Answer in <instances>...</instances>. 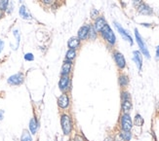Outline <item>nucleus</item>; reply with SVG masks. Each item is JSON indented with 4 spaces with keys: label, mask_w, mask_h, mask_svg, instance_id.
<instances>
[{
    "label": "nucleus",
    "mask_w": 159,
    "mask_h": 141,
    "mask_svg": "<svg viewBox=\"0 0 159 141\" xmlns=\"http://www.w3.org/2000/svg\"><path fill=\"white\" fill-rule=\"evenodd\" d=\"M101 34L102 36L104 37V39L106 40V42H109L110 45H114L115 42H116V38H115V35L113 33L112 29L109 27V24H106L101 31Z\"/></svg>",
    "instance_id": "f257e3e1"
},
{
    "label": "nucleus",
    "mask_w": 159,
    "mask_h": 141,
    "mask_svg": "<svg viewBox=\"0 0 159 141\" xmlns=\"http://www.w3.org/2000/svg\"><path fill=\"white\" fill-rule=\"evenodd\" d=\"M61 124H62V131H64V134L69 135L72 129V122L69 115H66V114L62 115L61 119Z\"/></svg>",
    "instance_id": "f03ea898"
},
{
    "label": "nucleus",
    "mask_w": 159,
    "mask_h": 141,
    "mask_svg": "<svg viewBox=\"0 0 159 141\" xmlns=\"http://www.w3.org/2000/svg\"><path fill=\"white\" fill-rule=\"evenodd\" d=\"M135 36H136V40H137V43L139 45V47H140V49H141V52L144 53V56H146V58H150V55H149V52H148V50H147V48L146 46V44L144 43V40H143V38L141 37V35H140V33H139L138 31V29L136 28L135 29Z\"/></svg>",
    "instance_id": "7ed1b4c3"
},
{
    "label": "nucleus",
    "mask_w": 159,
    "mask_h": 141,
    "mask_svg": "<svg viewBox=\"0 0 159 141\" xmlns=\"http://www.w3.org/2000/svg\"><path fill=\"white\" fill-rule=\"evenodd\" d=\"M121 128H122V131H131L133 128L131 117H130V115L127 114V113H124L121 117Z\"/></svg>",
    "instance_id": "20e7f679"
},
{
    "label": "nucleus",
    "mask_w": 159,
    "mask_h": 141,
    "mask_svg": "<svg viewBox=\"0 0 159 141\" xmlns=\"http://www.w3.org/2000/svg\"><path fill=\"white\" fill-rule=\"evenodd\" d=\"M24 80H25L24 74H22V73H17V74L10 76V77L8 78L7 82L11 86H20V85L24 83Z\"/></svg>",
    "instance_id": "39448f33"
},
{
    "label": "nucleus",
    "mask_w": 159,
    "mask_h": 141,
    "mask_svg": "<svg viewBox=\"0 0 159 141\" xmlns=\"http://www.w3.org/2000/svg\"><path fill=\"white\" fill-rule=\"evenodd\" d=\"M114 25H115V27H116V29L118 30V32L120 33V35L123 37V39H125V40H127L130 43V45H133V39H132V37H131V35L129 34L128 32L126 31V30L124 29L123 27L121 26L120 24H117V22H114Z\"/></svg>",
    "instance_id": "423d86ee"
},
{
    "label": "nucleus",
    "mask_w": 159,
    "mask_h": 141,
    "mask_svg": "<svg viewBox=\"0 0 159 141\" xmlns=\"http://www.w3.org/2000/svg\"><path fill=\"white\" fill-rule=\"evenodd\" d=\"M113 56H114V60H115L116 64H117V66L120 69H123L124 67L126 66V60H125L124 56L122 55L121 53H118V52L114 53Z\"/></svg>",
    "instance_id": "0eeeda50"
},
{
    "label": "nucleus",
    "mask_w": 159,
    "mask_h": 141,
    "mask_svg": "<svg viewBox=\"0 0 159 141\" xmlns=\"http://www.w3.org/2000/svg\"><path fill=\"white\" fill-rule=\"evenodd\" d=\"M69 84H70V79L69 77V75L62 76L61 80L59 82V87H60V89H61V91H62V92L67 91L69 87Z\"/></svg>",
    "instance_id": "6e6552de"
},
{
    "label": "nucleus",
    "mask_w": 159,
    "mask_h": 141,
    "mask_svg": "<svg viewBox=\"0 0 159 141\" xmlns=\"http://www.w3.org/2000/svg\"><path fill=\"white\" fill-rule=\"evenodd\" d=\"M58 105L62 109H66L69 105V97L67 94H62L58 99Z\"/></svg>",
    "instance_id": "1a4fd4ad"
},
{
    "label": "nucleus",
    "mask_w": 159,
    "mask_h": 141,
    "mask_svg": "<svg viewBox=\"0 0 159 141\" xmlns=\"http://www.w3.org/2000/svg\"><path fill=\"white\" fill-rule=\"evenodd\" d=\"M133 60L135 61V63L137 64L139 70L141 69V65H143V56H141V53L140 51H134L133 52Z\"/></svg>",
    "instance_id": "9d476101"
},
{
    "label": "nucleus",
    "mask_w": 159,
    "mask_h": 141,
    "mask_svg": "<svg viewBox=\"0 0 159 141\" xmlns=\"http://www.w3.org/2000/svg\"><path fill=\"white\" fill-rule=\"evenodd\" d=\"M107 24L106 22V19H104V18H103V17H99V18L96 19V22H95V29L97 32H101L102 29L106 26Z\"/></svg>",
    "instance_id": "9b49d317"
},
{
    "label": "nucleus",
    "mask_w": 159,
    "mask_h": 141,
    "mask_svg": "<svg viewBox=\"0 0 159 141\" xmlns=\"http://www.w3.org/2000/svg\"><path fill=\"white\" fill-rule=\"evenodd\" d=\"M19 14L24 19H32V17H31L30 13H29V11L27 9L25 5H22V6L20 7Z\"/></svg>",
    "instance_id": "f8f14e48"
},
{
    "label": "nucleus",
    "mask_w": 159,
    "mask_h": 141,
    "mask_svg": "<svg viewBox=\"0 0 159 141\" xmlns=\"http://www.w3.org/2000/svg\"><path fill=\"white\" fill-rule=\"evenodd\" d=\"M71 67H72V63L70 60H67V61H64V64H62V72L61 74L62 76L64 75H69L70 71H71Z\"/></svg>",
    "instance_id": "ddd939ff"
},
{
    "label": "nucleus",
    "mask_w": 159,
    "mask_h": 141,
    "mask_svg": "<svg viewBox=\"0 0 159 141\" xmlns=\"http://www.w3.org/2000/svg\"><path fill=\"white\" fill-rule=\"evenodd\" d=\"M88 35H89V26L88 25H84V26H82L80 29H79L78 31V38L80 39V40H85Z\"/></svg>",
    "instance_id": "4468645a"
},
{
    "label": "nucleus",
    "mask_w": 159,
    "mask_h": 141,
    "mask_svg": "<svg viewBox=\"0 0 159 141\" xmlns=\"http://www.w3.org/2000/svg\"><path fill=\"white\" fill-rule=\"evenodd\" d=\"M67 45H69V49H77V48L80 46V39L78 37H71L67 42Z\"/></svg>",
    "instance_id": "2eb2a0df"
},
{
    "label": "nucleus",
    "mask_w": 159,
    "mask_h": 141,
    "mask_svg": "<svg viewBox=\"0 0 159 141\" xmlns=\"http://www.w3.org/2000/svg\"><path fill=\"white\" fill-rule=\"evenodd\" d=\"M139 13L143 14V15H151L152 14V9L150 8L148 5L141 3L140 6H139Z\"/></svg>",
    "instance_id": "dca6fc26"
},
{
    "label": "nucleus",
    "mask_w": 159,
    "mask_h": 141,
    "mask_svg": "<svg viewBox=\"0 0 159 141\" xmlns=\"http://www.w3.org/2000/svg\"><path fill=\"white\" fill-rule=\"evenodd\" d=\"M38 129V122L35 118H32L29 122V131L31 132V134H35L37 132Z\"/></svg>",
    "instance_id": "f3484780"
},
{
    "label": "nucleus",
    "mask_w": 159,
    "mask_h": 141,
    "mask_svg": "<svg viewBox=\"0 0 159 141\" xmlns=\"http://www.w3.org/2000/svg\"><path fill=\"white\" fill-rule=\"evenodd\" d=\"M121 107H122V111H123L124 113L129 112L130 110L132 109V102H131V99H124V100H122Z\"/></svg>",
    "instance_id": "a211bd4d"
},
{
    "label": "nucleus",
    "mask_w": 159,
    "mask_h": 141,
    "mask_svg": "<svg viewBox=\"0 0 159 141\" xmlns=\"http://www.w3.org/2000/svg\"><path fill=\"white\" fill-rule=\"evenodd\" d=\"M118 81H119V85H120L121 87H126L127 85L129 84V78L128 76L126 75H120Z\"/></svg>",
    "instance_id": "6ab92c4d"
},
{
    "label": "nucleus",
    "mask_w": 159,
    "mask_h": 141,
    "mask_svg": "<svg viewBox=\"0 0 159 141\" xmlns=\"http://www.w3.org/2000/svg\"><path fill=\"white\" fill-rule=\"evenodd\" d=\"M120 136L124 141H130L132 138V133L128 131H122L120 132Z\"/></svg>",
    "instance_id": "aec40b11"
},
{
    "label": "nucleus",
    "mask_w": 159,
    "mask_h": 141,
    "mask_svg": "<svg viewBox=\"0 0 159 141\" xmlns=\"http://www.w3.org/2000/svg\"><path fill=\"white\" fill-rule=\"evenodd\" d=\"M21 141H32V138H31V135L29 133V131L25 129L22 133V137H21Z\"/></svg>",
    "instance_id": "412c9836"
},
{
    "label": "nucleus",
    "mask_w": 159,
    "mask_h": 141,
    "mask_svg": "<svg viewBox=\"0 0 159 141\" xmlns=\"http://www.w3.org/2000/svg\"><path fill=\"white\" fill-rule=\"evenodd\" d=\"M76 56V51L73 50V49H69V51L67 52V55H66V58L67 60H73Z\"/></svg>",
    "instance_id": "4be33fe9"
},
{
    "label": "nucleus",
    "mask_w": 159,
    "mask_h": 141,
    "mask_svg": "<svg viewBox=\"0 0 159 141\" xmlns=\"http://www.w3.org/2000/svg\"><path fill=\"white\" fill-rule=\"evenodd\" d=\"M134 123H135V125L137 126H143V124H144V119H143V117H141V115L137 114V115H136V117H135Z\"/></svg>",
    "instance_id": "5701e85b"
},
{
    "label": "nucleus",
    "mask_w": 159,
    "mask_h": 141,
    "mask_svg": "<svg viewBox=\"0 0 159 141\" xmlns=\"http://www.w3.org/2000/svg\"><path fill=\"white\" fill-rule=\"evenodd\" d=\"M13 34H14V36H15V38H16V47H15V50H17V49H18V48H19V45H20V39H21V37H20L19 30H18V29H14Z\"/></svg>",
    "instance_id": "b1692460"
},
{
    "label": "nucleus",
    "mask_w": 159,
    "mask_h": 141,
    "mask_svg": "<svg viewBox=\"0 0 159 141\" xmlns=\"http://www.w3.org/2000/svg\"><path fill=\"white\" fill-rule=\"evenodd\" d=\"M9 2L10 0H0V10L3 11V12L6 11L8 5H9Z\"/></svg>",
    "instance_id": "393cba45"
},
{
    "label": "nucleus",
    "mask_w": 159,
    "mask_h": 141,
    "mask_svg": "<svg viewBox=\"0 0 159 141\" xmlns=\"http://www.w3.org/2000/svg\"><path fill=\"white\" fill-rule=\"evenodd\" d=\"M89 38L91 40H93V39L96 38V36H97V31H96L95 27L94 26H89Z\"/></svg>",
    "instance_id": "a878e982"
},
{
    "label": "nucleus",
    "mask_w": 159,
    "mask_h": 141,
    "mask_svg": "<svg viewBox=\"0 0 159 141\" xmlns=\"http://www.w3.org/2000/svg\"><path fill=\"white\" fill-rule=\"evenodd\" d=\"M25 60L27 61H32L34 60V56H33V55L31 53H27L25 55Z\"/></svg>",
    "instance_id": "bb28decb"
},
{
    "label": "nucleus",
    "mask_w": 159,
    "mask_h": 141,
    "mask_svg": "<svg viewBox=\"0 0 159 141\" xmlns=\"http://www.w3.org/2000/svg\"><path fill=\"white\" fill-rule=\"evenodd\" d=\"M121 98H122V100H124V99H131V95H130L129 92H123L121 94Z\"/></svg>",
    "instance_id": "cd10ccee"
},
{
    "label": "nucleus",
    "mask_w": 159,
    "mask_h": 141,
    "mask_svg": "<svg viewBox=\"0 0 159 141\" xmlns=\"http://www.w3.org/2000/svg\"><path fill=\"white\" fill-rule=\"evenodd\" d=\"M13 8H14V4L12 3V2H9V5H8V7H7V10H6V12L8 14H11L13 12Z\"/></svg>",
    "instance_id": "c85d7f7f"
},
{
    "label": "nucleus",
    "mask_w": 159,
    "mask_h": 141,
    "mask_svg": "<svg viewBox=\"0 0 159 141\" xmlns=\"http://www.w3.org/2000/svg\"><path fill=\"white\" fill-rule=\"evenodd\" d=\"M98 16H99V11H97L96 9H93L92 11H91V18L96 19Z\"/></svg>",
    "instance_id": "c756f323"
},
{
    "label": "nucleus",
    "mask_w": 159,
    "mask_h": 141,
    "mask_svg": "<svg viewBox=\"0 0 159 141\" xmlns=\"http://www.w3.org/2000/svg\"><path fill=\"white\" fill-rule=\"evenodd\" d=\"M72 141H84V139H83V137L80 136V135L76 134L75 136H74V138H73Z\"/></svg>",
    "instance_id": "7c9ffc66"
},
{
    "label": "nucleus",
    "mask_w": 159,
    "mask_h": 141,
    "mask_svg": "<svg viewBox=\"0 0 159 141\" xmlns=\"http://www.w3.org/2000/svg\"><path fill=\"white\" fill-rule=\"evenodd\" d=\"M155 60H159V46L156 47V56H155Z\"/></svg>",
    "instance_id": "2f4dec72"
},
{
    "label": "nucleus",
    "mask_w": 159,
    "mask_h": 141,
    "mask_svg": "<svg viewBox=\"0 0 159 141\" xmlns=\"http://www.w3.org/2000/svg\"><path fill=\"white\" fill-rule=\"evenodd\" d=\"M3 48H4V42L2 40H0V53H2V51H3Z\"/></svg>",
    "instance_id": "473e14b6"
},
{
    "label": "nucleus",
    "mask_w": 159,
    "mask_h": 141,
    "mask_svg": "<svg viewBox=\"0 0 159 141\" xmlns=\"http://www.w3.org/2000/svg\"><path fill=\"white\" fill-rule=\"evenodd\" d=\"M134 1V4H135V6H140V5L141 4V0H133Z\"/></svg>",
    "instance_id": "72a5a7b5"
},
{
    "label": "nucleus",
    "mask_w": 159,
    "mask_h": 141,
    "mask_svg": "<svg viewBox=\"0 0 159 141\" xmlns=\"http://www.w3.org/2000/svg\"><path fill=\"white\" fill-rule=\"evenodd\" d=\"M3 117H4V111L3 110H0V121L3 120Z\"/></svg>",
    "instance_id": "f704fd0d"
},
{
    "label": "nucleus",
    "mask_w": 159,
    "mask_h": 141,
    "mask_svg": "<svg viewBox=\"0 0 159 141\" xmlns=\"http://www.w3.org/2000/svg\"><path fill=\"white\" fill-rule=\"evenodd\" d=\"M52 1L53 0H42V2L45 4H50V3H52Z\"/></svg>",
    "instance_id": "c9c22d12"
},
{
    "label": "nucleus",
    "mask_w": 159,
    "mask_h": 141,
    "mask_svg": "<svg viewBox=\"0 0 159 141\" xmlns=\"http://www.w3.org/2000/svg\"><path fill=\"white\" fill-rule=\"evenodd\" d=\"M2 17H3V11L0 10V19H2Z\"/></svg>",
    "instance_id": "e433bc0d"
},
{
    "label": "nucleus",
    "mask_w": 159,
    "mask_h": 141,
    "mask_svg": "<svg viewBox=\"0 0 159 141\" xmlns=\"http://www.w3.org/2000/svg\"><path fill=\"white\" fill-rule=\"evenodd\" d=\"M104 141H113V139H112V138H111V137H107V138H106V140H104Z\"/></svg>",
    "instance_id": "4c0bfd02"
},
{
    "label": "nucleus",
    "mask_w": 159,
    "mask_h": 141,
    "mask_svg": "<svg viewBox=\"0 0 159 141\" xmlns=\"http://www.w3.org/2000/svg\"><path fill=\"white\" fill-rule=\"evenodd\" d=\"M19 1H20V2H22V0H19Z\"/></svg>",
    "instance_id": "58836bf2"
}]
</instances>
